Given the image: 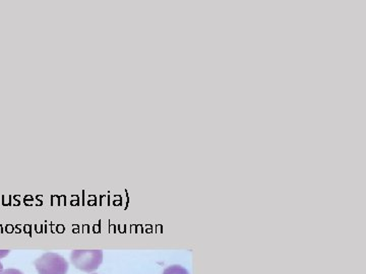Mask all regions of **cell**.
<instances>
[{"label":"cell","instance_id":"obj_4","mask_svg":"<svg viewBox=\"0 0 366 274\" xmlns=\"http://www.w3.org/2000/svg\"><path fill=\"white\" fill-rule=\"evenodd\" d=\"M1 274H24V273H23L22 271L18 270V269L8 268V269H4V271H2Z\"/></svg>","mask_w":366,"mask_h":274},{"label":"cell","instance_id":"obj_3","mask_svg":"<svg viewBox=\"0 0 366 274\" xmlns=\"http://www.w3.org/2000/svg\"><path fill=\"white\" fill-rule=\"evenodd\" d=\"M162 274H189V273L182 265L175 264L165 268Z\"/></svg>","mask_w":366,"mask_h":274},{"label":"cell","instance_id":"obj_6","mask_svg":"<svg viewBox=\"0 0 366 274\" xmlns=\"http://www.w3.org/2000/svg\"><path fill=\"white\" fill-rule=\"evenodd\" d=\"M4 271V265H2L1 262H0V274Z\"/></svg>","mask_w":366,"mask_h":274},{"label":"cell","instance_id":"obj_5","mask_svg":"<svg viewBox=\"0 0 366 274\" xmlns=\"http://www.w3.org/2000/svg\"><path fill=\"white\" fill-rule=\"evenodd\" d=\"M9 252H11L9 250L0 251V259H1V258L6 257V255L9 254Z\"/></svg>","mask_w":366,"mask_h":274},{"label":"cell","instance_id":"obj_2","mask_svg":"<svg viewBox=\"0 0 366 274\" xmlns=\"http://www.w3.org/2000/svg\"><path fill=\"white\" fill-rule=\"evenodd\" d=\"M34 264L39 274H66L70 268L63 256L52 252L44 253L37 258Z\"/></svg>","mask_w":366,"mask_h":274},{"label":"cell","instance_id":"obj_1","mask_svg":"<svg viewBox=\"0 0 366 274\" xmlns=\"http://www.w3.org/2000/svg\"><path fill=\"white\" fill-rule=\"evenodd\" d=\"M70 262L82 273H91L97 270L103 262L102 250H73Z\"/></svg>","mask_w":366,"mask_h":274}]
</instances>
